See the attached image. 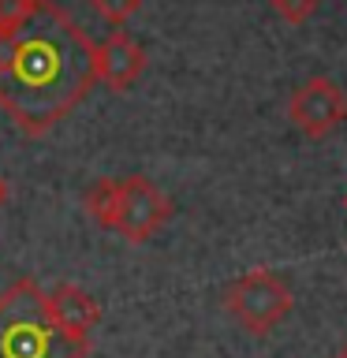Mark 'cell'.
<instances>
[{"mask_svg":"<svg viewBox=\"0 0 347 358\" xmlns=\"http://www.w3.org/2000/svg\"><path fill=\"white\" fill-rule=\"evenodd\" d=\"M41 0H0V34H15L38 15Z\"/></svg>","mask_w":347,"mask_h":358,"instance_id":"obj_9","label":"cell"},{"mask_svg":"<svg viewBox=\"0 0 347 358\" xmlns=\"http://www.w3.org/2000/svg\"><path fill=\"white\" fill-rule=\"evenodd\" d=\"M142 67H146V52L127 30H112L101 45H94V71H97L101 83L108 90H116V94L134 86V78L142 75Z\"/></svg>","mask_w":347,"mask_h":358,"instance_id":"obj_6","label":"cell"},{"mask_svg":"<svg viewBox=\"0 0 347 358\" xmlns=\"http://www.w3.org/2000/svg\"><path fill=\"white\" fill-rule=\"evenodd\" d=\"M90 4H94V11L108 22V27H123V22L142 8V0H90Z\"/></svg>","mask_w":347,"mask_h":358,"instance_id":"obj_11","label":"cell"},{"mask_svg":"<svg viewBox=\"0 0 347 358\" xmlns=\"http://www.w3.org/2000/svg\"><path fill=\"white\" fill-rule=\"evenodd\" d=\"M273 4V11L284 22H291V27H302V22L313 19V11L321 8V0H269Z\"/></svg>","mask_w":347,"mask_h":358,"instance_id":"obj_10","label":"cell"},{"mask_svg":"<svg viewBox=\"0 0 347 358\" xmlns=\"http://www.w3.org/2000/svg\"><path fill=\"white\" fill-rule=\"evenodd\" d=\"M86 206V217L101 224V228L116 231V213H120V179H97L94 187L86 190L83 198Z\"/></svg>","mask_w":347,"mask_h":358,"instance_id":"obj_8","label":"cell"},{"mask_svg":"<svg viewBox=\"0 0 347 358\" xmlns=\"http://www.w3.org/2000/svg\"><path fill=\"white\" fill-rule=\"evenodd\" d=\"M336 358H347V347H344V351H340V355H336Z\"/></svg>","mask_w":347,"mask_h":358,"instance_id":"obj_13","label":"cell"},{"mask_svg":"<svg viewBox=\"0 0 347 358\" xmlns=\"http://www.w3.org/2000/svg\"><path fill=\"white\" fill-rule=\"evenodd\" d=\"M344 209H347V198H344Z\"/></svg>","mask_w":347,"mask_h":358,"instance_id":"obj_14","label":"cell"},{"mask_svg":"<svg viewBox=\"0 0 347 358\" xmlns=\"http://www.w3.org/2000/svg\"><path fill=\"white\" fill-rule=\"evenodd\" d=\"M172 217V198L146 176L120 179V213H116V231L127 243H146L153 231H161Z\"/></svg>","mask_w":347,"mask_h":358,"instance_id":"obj_5","label":"cell"},{"mask_svg":"<svg viewBox=\"0 0 347 358\" xmlns=\"http://www.w3.org/2000/svg\"><path fill=\"white\" fill-rule=\"evenodd\" d=\"M45 302H49L52 321L60 324L67 336H75V340H90V332H94L97 321H101V302L90 295L86 287L67 284V280L45 291Z\"/></svg>","mask_w":347,"mask_h":358,"instance_id":"obj_7","label":"cell"},{"mask_svg":"<svg viewBox=\"0 0 347 358\" xmlns=\"http://www.w3.org/2000/svg\"><path fill=\"white\" fill-rule=\"evenodd\" d=\"M288 120L291 127L306 138H325L347 120V94L329 75H310L291 90L288 97Z\"/></svg>","mask_w":347,"mask_h":358,"instance_id":"obj_4","label":"cell"},{"mask_svg":"<svg viewBox=\"0 0 347 358\" xmlns=\"http://www.w3.org/2000/svg\"><path fill=\"white\" fill-rule=\"evenodd\" d=\"M94 83V41L56 0H41L15 34H0V108L30 138L49 134Z\"/></svg>","mask_w":347,"mask_h":358,"instance_id":"obj_1","label":"cell"},{"mask_svg":"<svg viewBox=\"0 0 347 358\" xmlns=\"http://www.w3.org/2000/svg\"><path fill=\"white\" fill-rule=\"evenodd\" d=\"M224 306H228V313L246 332L265 336L291 313L295 295H291V287L276 273H269V268H250V273H243L239 280L228 284Z\"/></svg>","mask_w":347,"mask_h":358,"instance_id":"obj_3","label":"cell"},{"mask_svg":"<svg viewBox=\"0 0 347 358\" xmlns=\"http://www.w3.org/2000/svg\"><path fill=\"white\" fill-rule=\"evenodd\" d=\"M4 201H8V179L0 176V206H4Z\"/></svg>","mask_w":347,"mask_h":358,"instance_id":"obj_12","label":"cell"},{"mask_svg":"<svg viewBox=\"0 0 347 358\" xmlns=\"http://www.w3.org/2000/svg\"><path fill=\"white\" fill-rule=\"evenodd\" d=\"M90 340H75L52 321L45 287L30 276L0 291V358H86Z\"/></svg>","mask_w":347,"mask_h":358,"instance_id":"obj_2","label":"cell"}]
</instances>
